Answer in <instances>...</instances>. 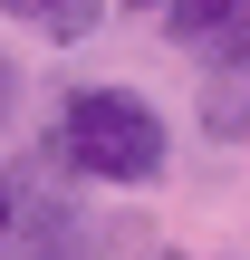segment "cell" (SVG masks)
<instances>
[{
	"mask_svg": "<svg viewBox=\"0 0 250 260\" xmlns=\"http://www.w3.org/2000/svg\"><path fill=\"white\" fill-rule=\"evenodd\" d=\"M58 164L87 183H154L164 174V116L135 87H77L58 106Z\"/></svg>",
	"mask_w": 250,
	"mask_h": 260,
	"instance_id": "1",
	"label": "cell"
},
{
	"mask_svg": "<svg viewBox=\"0 0 250 260\" xmlns=\"http://www.w3.org/2000/svg\"><path fill=\"white\" fill-rule=\"evenodd\" d=\"M125 10H164V0H125Z\"/></svg>",
	"mask_w": 250,
	"mask_h": 260,
	"instance_id": "7",
	"label": "cell"
},
{
	"mask_svg": "<svg viewBox=\"0 0 250 260\" xmlns=\"http://www.w3.org/2000/svg\"><path fill=\"white\" fill-rule=\"evenodd\" d=\"M202 135H250V48L202 58Z\"/></svg>",
	"mask_w": 250,
	"mask_h": 260,
	"instance_id": "3",
	"label": "cell"
},
{
	"mask_svg": "<svg viewBox=\"0 0 250 260\" xmlns=\"http://www.w3.org/2000/svg\"><path fill=\"white\" fill-rule=\"evenodd\" d=\"M0 116H10V58H0Z\"/></svg>",
	"mask_w": 250,
	"mask_h": 260,
	"instance_id": "6",
	"label": "cell"
},
{
	"mask_svg": "<svg viewBox=\"0 0 250 260\" xmlns=\"http://www.w3.org/2000/svg\"><path fill=\"white\" fill-rule=\"evenodd\" d=\"M164 29L193 58H231V48H250V0H164Z\"/></svg>",
	"mask_w": 250,
	"mask_h": 260,
	"instance_id": "2",
	"label": "cell"
},
{
	"mask_svg": "<svg viewBox=\"0 0 250 260\" xmlns=\"http://www.w3.org/2000/svg\"><path fill=\"white\" fill-rule=\"evenodd\" d=\"M10 222H19V203H10V183H0V232H10Z\"/></svg>",
	"mask_w": 250,
	"mask_h": 260,
	"instance_id": "5",
	"label": "cell"
},
{
	"mask_svg": "<svg viewBox=\"0 0 250 260\" xmlns=\"http://www.w3.org/2000/svg\"><path fill=\"white\" fill-rule=\"evenodd\" d=\"M19 29H39V39H87L96 19H106V0H0Z\"/></svg>",
	"mask_w": 250,
	"mask_h": 260,
	"instance_id": "4",
	"label": "cell"
}]
</instances>
